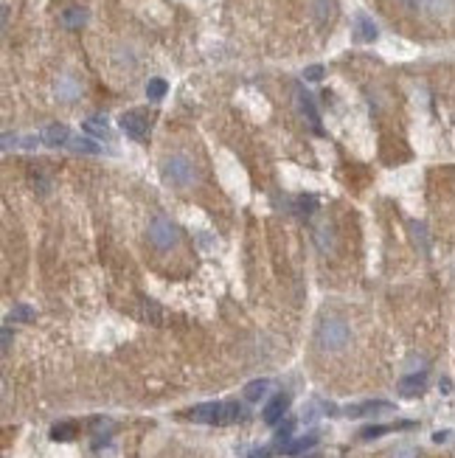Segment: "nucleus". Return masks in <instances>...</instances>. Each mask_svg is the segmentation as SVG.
<instances>
[{
  "label": "nucleus",
  "mask_w": 455,
  "mask_h": 458,
  "mask_svg": "<svg viewBox=\"0 0 455 458\" xmlns=\"http://www.w3.org/2000/svg\"><path fill=\"white\" fill-rule=\"evenodd\" d=\"M331 0H315V14H318V23H326L331 17Z\"/></svg>",
  "instance_id": "25"
},
{
  "label": "nucleus",
  "mask_w": 455,
  "mask_h": 458,
  "mask_svg": "<svg viewBox=\"0 0 455 458\" xmlns=\"http://www.w3.org/2000/svg\"><path fill=\"white\" fill-rule=\"evenodd\" d=\"M292 427H295V419H287L279 431H276V442L284 447V442H290V436H292Z\"/></svg>",
  "instance_id": "26"
},
{
  "label": "nucleus",
  "mask_w": 455,
  "mask_h": 458,
  "mask_svg": "<svg viewBox=\"0 0 455 458\" xmlns=\"http://www.w3.org/2000/svg\"><path fill=\"white\" fill-rule=\"evenodd\" d=\"M303 79H307V82H320L323 79V65H310L307 71H303Z\"/></svg>",
  "instance_id": "27"
},
{
  "label": "nucleus",
  "mask_w": 455,
  "mask_h": 458,
  "mask_svg": "<svg viewBox=\"0 0 455 458\" xmlns=\"http://www.w3.org/2000/svg\"><path fill=\"white\" fill-rule=\"evenodd\" d=\"M248 419V408L239 405V402H222L220 405V422L217 424H233V422H242Z\"/></svg>",
  "instance_id": "13"
},
{
  "label": "nucleus",
  "mask_w": 455,
  "mask_h": 458,
  "mask_svg": "<svg viewBox=\"0 0 455 458\" xmlns=\"http://www.w3.org/2000/svg\"><path fill=\"white\" fill-rule=\"evenodd\" d=\"M56 96L62 99V102H73L79 96V82L71 79V76H62V79L56 82Z\"/></svg>",
  "instance_id": "15"
},
{
  "label": "nucleus",
  "mask_w": 455,
  "mask_h": 458,
  "mask_svg": "<svg viewBox=\"0 0 455 458\" xmlns=\"http://www.w3.org/2000/svg\"><path fill=\"white\" fill-rule=\"evenodd\" d=\"M393 458H419L413 447H399L397 453H393Z\"/></svg>",
  "instance_id": "29"
},
{
  "label": "nucleus",
  "mask_w": 455,
  "mask_h": 458,
  "mask_svg": "<svg viewBox=\"0 0 455 458\" xmlns=\"http://www.w3.org/2000/svg\"><path fill=\"white\" fill-rule=\"evenodd\" d=\"M118 124H121V130H124L130 138H143L146 130H149V118L141 110H130V113H124V115L118 118Z\"/></svg>",
  "instance_id": "4"
},
{
  "label": "nucleus",
  "mask_w": 455,
  "mask_h": 458,
  "mask_svg": "<svg viewBox=\"0 0 455 458\" xmlns=\"http://www.w3.org/2000/svg\"><path fill=\"white\" fill-rule=\"evenodd\" d=\"M298 208H301L303 214H310V211L318 208V200H315V197H301V200H298Z\"/></svg>",
  "instance_id": "28"
},
{
  "label": "nucleus",
  "mask_w": 455,
  "mask_h": 458,
  "mask_svg": "<svg viewBox=\"0 0 455 458\" xmlns=\"http://www.w3.org/2000/svg\"><path fill=\"white\" fill-rule=\"evenodd\" d=\"M12 146H17V135H12V133H6V135H3V149L9 152Z\"/></svg>",
  "instance_id": "30"
},
{
  "label": "nucleus",
  "mask_w": 455,
  "mask_h": 458,
  "mask_svg": "<svg viewBox=\"0 0 455 458\" xmlns=\"http://www.w3.org/2000/svg\"><path fill=\"white\" fill-rule=\"evenodd\" d=\"M312 458H315V455H312Z\"/></svg>",
  "instance_id": "33"
},
{
  "label": "nucleus",
  "mask_w": 455,
  "mask_h": 458,
  "mask_svg": "<svg viewBox=\"0 0 455 458\" xmlns=\"http://www.w3.org/2000/svg\"><path fill=\"white\" fill-rule=\"evenodd\" d=\"M9 346H12V329L6 326L3 329V352H9Z\"/></svg>",
  "instance_id": "32"
},
{
  "label": "nucleus",
  "mask_w": 455,
  "mask_h": 458,
  "mask_svg": "<svg viewBox=\"0 0 455 458\" xmlns=\"http://www.w3.org/2000/svg\"><path fill=\"white\" fill-rule=\"evenodd\" d=\"M388 431H397V424H371V427H366V431H360V439H380V436H385Z\"/></svg>",
  "instance_id": "22"
},
{
  "label": "nucleus",
  "mask_w": 455,
  "mask_h": 458,
  "mask_svg": "<svg viewBox=\"0 0 455 458\" xmlns=\"http://www.w3.org/2000/svg\"><path fill=\"white\" fill-rule=\"evenodd\" d=\"M34 318H37V312H34V307H28V304H17V307L12 310L14 323H32Z\"/></svg>",
  "instance_id": "21"
},
{
  "label": "nucleus",
  "mask_w": 455,
  "mask_h": 458,
  "mask_svg": "<svg viewBox=\"0 0 455 458\" xmlns=\"http://www.w3.org/2000/svg\"><path fill=\"white\" fill-rule=\"evenodd\" d=\"M82 130H84L87 135H96V138H107V135H110L107 118H102V115H90L84 124H82Z\"/></svg>",
  "instance_id": "16"
},
{
  "label": "nucleus",
  "mask_w": 455,
  "mask_h": 458,
  "mask_svg": "<svg viewBox=\"0 0 455 458\" xmlns=\"http://www.w3.org/2000/svg\"><path fill=\"white\" fill-rule=\"evenodd\" d=\"M71 130L65 127V124H51V127H45V133H43V144H48V146H65V144H71Z\"/></svg>",
  "instance_id": "11"
},
{
  "label": "nucleus",
  "mask_w": 455,
  "mask_h": 458,
  "mask_svg": "<svg viewBox=\"0 0 455 458\" xmlns=\"http://www.w3.org/2000/svg\"><path fill=\"white\" fill-rule=\"evenodd\" d=\"M245 458H272V453H270V450H253V453L245 455Z\"/></svg>",
  "instance_id": "31"
},
{
  "label": "nucleus",
  "mask_w": 455,
  "mask_h": 458,
  "mask_svg": "<svg viewBox=\"0 0 455 458\" xmlns=\"http://www.w3.org/2000/svg\"><path fill=\"white\" fill-rule=\"evenodd\" d=\"M220 405H222V402H202V405L191 408L186 416H189L191 422H200V424H217V422H220Z\"/></svg>",
  "instance_id": "10"
},
{
  "label": "nucleus",
  "mask_w": 455,
  "mask_h": 458,
  "mask_svg": "<svg viewBox=\"0 0 455 458\" xmlns=\"http://www.w3.org/2000/svg\"><path fill=\"white\" fill-rule=\"evenodd\" d=\"M166 90H169L166 79H149V82H146V99H149V102H161V99L166 96Z\"/></svg>",
  "instance_id": "19"
},
{
  "label": "nucleus",
  "mask_w": 455,
  "mask_h": 458,
  "mask_svg": "<svg viewBox=\"0 0 455 458\" xmlns=\"http://www.w3.org/2000/svg\"><path fill=\"white\" fill-rule=\"evenodd\" d=\"M287 408H290V393L281 391V393H276V396H270V402H267L264 411H261V419H264L267 424H279V422L284 419Z\"/></svg>",
  "instance_id": "5"
},
{
  "label": "nucleus",
  "mask_w": 455,
  "mask_h": 458,
  "mask_svg": "<svg viewBox=\"0 0 455 458\" xmlns=\"http://www.w3.org/2000/svg\"><path fill=\"white\" fill-rule=\"evenodd\" d=\"M416 6L430 17H447L455 6V0H416Z\"/></svg>",
  "instance_id": "12"
},
{
  "label": "nucleus",
  "mask_w": 455,
  "mask_h": 458,
  "mask_svg": "<svg viewBox=\"0 0 455 458\" xmlns=\"http://www.w3.org/2000/svg\"><path fill=\"white\" fill-rule=\"evenodd\" d=\"M377 34H380L377 23H374L369 14H362V12H360V14L354 17V40H357V43H374Z\"/></svg>",
  "instance_id": "9"
},
{
  "label": "nucleus",
  "mask_w": 455,
  "mask_h": 458,
  "mask_svg": "<svg viewBox=\"0 0 455 458\" xmlns=\"http://www.w3.org/2000/svg\"><path fill=\"white\" fill-rule=\"evenodd\" d=\"M399 393L408 396V400H413V396L424 393V388H428V371H413V374H405L399 380Z\"/></svg>",
  "instance_id": "8"
},
{
  "label": "nucleus",
  "mask_w": 455,
  "mask_h": 458,
  "mask_svg": "<svg viewBox=\"0 0 455 458\" xmlns=\"http://www.w3.org/2000/svg\"><path fill=\"white\" fill-rule=\"evenodd\" d=\"M267 393H270V380H253V382L245 385V400L248 402H259Z\"/></svg>",
  "instance_id": "17"
},
{
  "label": "nucleus",
  "mask_w": 455,
  "mask_h": 458,
  "mask_svg": "<svg viewBox=\"0 0 455 458\" xmlns=\"http://www.w3.org/2000/svg\"><path fill=\"white\" fill-rule=\"evenodd\" d=\"M146 236H149V245L152 248L172 251V248H177V242H180V228L169 217H152Z\"/></svg>",
  "instance_id": "3"
},
{
  "label": "nucleus",
  "mask_w": 455,
  "mask_h": 458,
  "mask_svg": "<svg viewBox=\"0 0 455 458\" xmlns=\"http://www.w3.org/2000/svg\"><path fill=\"white\" fill-rule=\"evenodd\" d=\"M161 174L174 189H189V186L197 183V166L186 155H169L163 161V166H161Z\"/></svg>",
  "instance_id": "2"
},
{
  "label": "nucleus",
  "mask_w": 455,
  "mask_h": 458,
  "mask_svg": "<svg viewBox=\"0 0 455 458\" xmlns=\"http://www.w3.org/2000/svg\"><path fill=\"white\" fill-rule=\"evenodd\" d=\"M76 436V424L73 422H59L51 427V439L54 442H71Z\"/></svg>",
  "instance_id": "18"
},
{
  "label": "nucleus",
  "mask_w": 455,
  "mask_h": 458,
  "mask_svg": "<svg viewBox=\"0 0 455 458\" xmlns=\"http://www.w3.org/2000/svg\"><path fill=\"white\" fill-rule=\"evenodd\" d=\"M349 338H351V329H349V323L340 315H323L320 318V323H318V343H320V349L338 352V349H343L349 343Z\"/></svg>",
  "instance_id": "1"
},
{
  "label": "nucleus",
  "mask_w": 455,
  "mask_h": 458,
  "mask_svg": "<svg viewBox=\"0 0 455 458\" xmlns=\"http://www.w3.org/2000/svg\"><path fill=\"white\" fill-rule=\"evenodd\" d=\"M84 23H87V12L84 9H68L62 14V25L65 28H82Z\"/></svg>",
  "instance_id": "20"
},
{
  "label": "nucleus",
  "mask_w": 455,
  "mask_h": 458,
  "mask_svg": "<svg viewBox=\"0 0 455 458\" xmlns=\"http://www.w3.org/2000/svg\"><path fill=\"white\" fill-rule=\"evenodd\" d=\"M295 102H298V110H301V115L310 121V127H312L315 133H323V130H320V115H318L315 99H312V96H310L303 87H298V90H295Z\"/></svg>",
  "instance_id": "6"
},
{
  "label": "nucleus",
  "mask_w": 455,
  "mask_h": 458,
  "mask_svg": "<svg viewBox=\"0 0 455 458\" xmlns=\"http://www.w3.org/2000/svg\"><path fill=\"white\" fill-rule=\"evenodd\" d=\"M388 411H393V405L385 402V400H371V402H360V405H349V408H343V413L351 416V419H360V416H377V413H388Z\"/></svg>",
  "instance_id": "7"
},
{
  "label": "nucleus",
  "mask_w": 455,
  "mask_h": 458,
  "mask_svg": "<svg viewBox=\"0 0 455 458\" xmlns=\"http://www.w3.org/2000/svg\"><path fill=\"white\" fill-rule=\"evenodd\" d=\"M71 146L76 152H87V155H96V152H102V146L96 141H90V138H71Z\"/></svg>",
  "instance_id": "24"
},
{
  "label": "nucleus",
  "mask_w": 455,
  "mask_h": 458,
  "mask_svg": "<svg viewBox=\"0 0 455 458\" xmlns=\"http://www.w3.org/2000/svg\"><path fill=\"white\" fill-rule=\"evenodd\" d=\"M318 444V436L315 433H310V436H301V439H292V442H287L284 447H281V453H287V455H298V453H307V450H312Z\"/></svg>",
  "instance_id": "14"
},
{
  "label": "nucleus",
  "mask_w": 455,
  "mask_h": 458,
  "mask_svg": "<svg viewBox=\"0 0 455 458\" xmlns=\"http://www.w3.org/2000/svg\"><path fill=\"white\" fill-rule=\"evenodd\" d=\"M315 239H318V248L320 251H329L331 245H335V233H331V225H323L315 231Z\"/></svg>",
  "instance_id": "23"
}]
</instances>
